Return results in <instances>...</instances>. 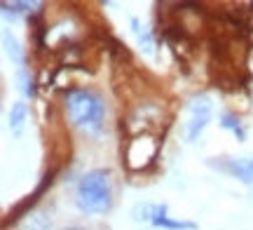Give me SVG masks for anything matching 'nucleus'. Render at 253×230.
<instances>
[{
  "mask_svg": "<svg viewBox=\"0 0 253 230\" xmlns=\"http://www.w3.org/2000/svg\"><path fill=\"white\" fill-rule=\"evenodd\" d=\"M2 45H5V52L12 56V61L21 66V61H24V54H21V47H19L17 38L9 36L7 31H5V33H2Z\"/></svg>",
  "mask_w": 253,
  "mask_h": 230,
  "instance_id": "0eeeda50",
  "label": "nucleus"
},
{
  "mask_svg": "<svg viewBox=\"0 0 253 230\" xmlns=\"http://www.w3.org/2000/svg\"><path fill=\"white\" fill-rule=\"evenodd\" d=\"M26 103L24 101H19L12 106V111H9V129H12V134L14 137H19L21 134V129H24V120H26Z\"/></svg>",
  "mask_w": 253,
  "mask_h": 230,
  "instance_id": "423d86ee",
  "label": "nucleus"
},
{
  "mask_svg": "<svg viewBox=\"0 0 253 230\" xmlns=\"http://www.w3.org/2000/svg\"><path fill=\"white\" fill-rule=\"evenodd\" d=\"M110 174L106 169H91L78 185V207L87 214H103L110 209Z\"/></svg>",
  "mask_w": 253,
  "mask_h": 230,
  "instance_id": "f03ea898",
  "label": "nucleus"
},
{
  "mask_svg": "<svg viewBox=\"0 0 253 230\" xmlns=\"http://www.w3.org/2000/svg\"><path fill=\"white\" fill-rule=\"evenodd\" d=\"M19 80H21V92L26 96H33L36 94V87H33V78L28 75L26 68H19Z\"/></svg>",
  "mask_w": 253,
  "mask_h": 230,
  "instance_id": "1a4fd4ad",
  "label": "nucleus"
},
{
  "mask_svg": "<svg viewBox=\"0 0 253 230\" xmlns=\"http://www.w3.org/2000/svg\"><path fill=\"white\" fill-rule=\"evenodd\" d=\"M66 113L75 127L84 129V132H99L103 125V115H106V106L89 90H71L66 94Z\"/></svg>",
  "mask_w": 253,
  "mask_h": 230,
  "instance_id": "f257e3e1",
  "label": "nucleus"
},
{
  "mask_svg": "<svg viewBox=\"0 0 253 230\" xmlns=\"http://www.w3.org/2000/svg\"><path fill=\"white\" fill-rule=\"evenodd\" d=\"M211 111H213V106H211L209 96H199V99L192 101V106H190V120L185 122V141H195L204 132V127H207L209 120H211Z\"/></svg>",
  "mask_w": 253,
  "mask_h": 230,
  "instance_id": "7ed1b4c3",
  "label": "nucleus"
},
{
  "mask_svg": "<svg viewBox=\"0 0 253 230\" xmlns=\"http://www.w3.org/2000/svg\"><path fill=\"white\" fill-rule=\"evenodd\" d=\"M167 214V204H136L131 216H134L136 223H153L157 216Z\"/></svg>",
  "mask_w": 253,
  "mask_h": 230,
  "instance_id": "39448f33",
  "label": "nucleus"
},
{
  "mask_svg": "<svg viewBox=\"0 0 253 230\" xmlns=\"http://www.w3.org/2000/svg\"><path fill=\"white\" fill-rule=\"evenodd\" d=\"M153 226H157V228H167V230H195V223H190V221H171L167 214L157 216V219L153 221Z\"/></svg>",
  "mask_w": 253,
  "mask_h": 230,
  "instance_id": "6e6552de",
  "label": "nucleus"
},
{
  "mask_svg": "<svg viewBox=\"0 0 253 230\" xmlns=\"http://www.w3.org/2000/svg\"><path fill=\"white\" fill-rule=\"evenodd\" d=\"M223 127L232 129L239 138H244V132H242V127H239V120H237L235 115H223Z\"/></svg>",
  "mask_w": 253,
  "mask_h": 230,
  "instance_id": "9d476101",
  "label": "nucleus"
},
{
  "mask_svg": "<svg viewBox=\"0 0 253 230\" xmlns=\"http://www.w3.org/2000/svg\"><path fill=\"white\" fill-rule=\"evenodd\" d=\"M66 230H82V228H66Z\"/></svg>",
  "mask_w": 253,
  "mask_h": 230,
  "instance_id": "9b49d317",
  "label": "nucleus"
},
{
  "mask_svg": "<svg viewBox=\"0 0 253 230\" xmlns=\"http://www.w3.org/2000/svg\"><path fill=\"white\" fill-rule=\"evenodd\" d=\"M220 169L237 176L244 184H253V157H230V160H223Z\"/></svg>",
  "mask_w": 253,
  "mask_h": 230,
  "instance_id": "20e7f679",
  "label": "nucleus"
}]
</instances>
